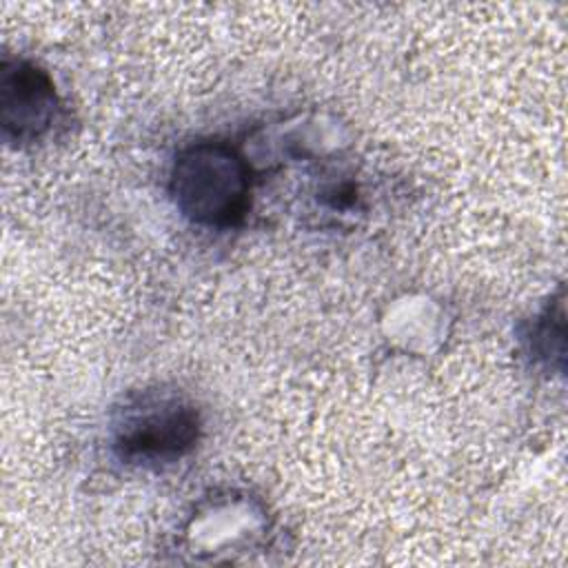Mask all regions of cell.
<instances>
[{
    "instance_id": "2",
    "label": "cell",
    "mask_w": 568,
    "mask_h": 568,
    "mask_svg": "<svg viewBox=\"0 0 568 568\" xmlns=\"http://www.w3.org/2000/svg\"><path fill=\"white\" fill-rule=\"evenodd\" d=\"M200 437V415L178 393L146 390L115 419L113 448L129 464H171Z\"/></svg>"
},
{
    "instance_id": "3",
    "label": "cell",
    "mask_w": 568,
    "mask_h": 568,
    "mask_svg": "<svg viewBox=\"0 0 568 568\" xmlns=\"http://www.w3.org/2000/svg\"><path fill=\"white\" fill-rule=\"evenodd\" d=\"M58 113V93L40 67L4 58L0 67V124L7 142H33L49 131Z\"/></svg>"
},
{
    "instance_id": "1",
    "label": "cell",
    "mask_w": 568,
    "mask_h": 568,
    "mask_svg": "<svg viewBox=\"0 0 568 568\" xmlns=\"http://www.w3.org/2000/svg\"><path fill=\"white\" fill-rule=\"evenodd\" d=\"M169 189L182 215L209 229L240 224L251 206V173L244 158L215 140L195 142L178 153Z\"/></svg>"
}]
</instances>
